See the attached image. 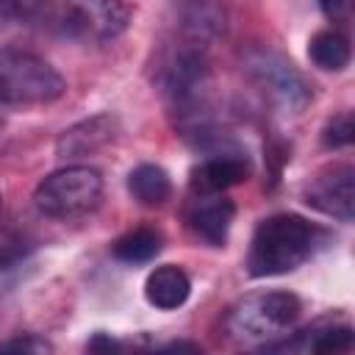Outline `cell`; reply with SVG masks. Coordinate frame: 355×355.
I'll return each mask as SVG.
<instances>
[{
	"mask_svg": "<svg viewBox=\"0 0 355 355\" xmlns=\"http://www.w3.org/2000/svg\"><path fill=\"white\" fill-rule=\"evenodd\" d=\"M300 313L302 302L291 291H252L227 311L225 327L230 338L241 344H255L291 330Z\"/></svg>",
	"mask_w": 355,
	"mask_h": 355,
	"instance_id": "3",
	"label": "cell"
},
{
	"mask_svg": "<svg viewBox=\"0 0 355 355\" xmlns=\"http://www.w3.org/2000/svg\"><path fill=\"white\" fill-rule=\"evenodd\" d=\"M86 349L89 352H114V349H122V344L116 338H111L108 333H94L89 341H86Z\"/></svg>",
	"mask_w": 355,
	"mask_h": 355,
	"instance_id": "22",
	"label": "cell"
},
{
	"mask_svg": "<svg viewBox=\"0 0 355 355\" xmlns=\"http://www.w3.org/2000/svg\"><path fill=\"white\" fill-rule=\"evenodd\" d=\"M44 0H0V22H28L36 25Z\"/></svg>",
	"mask_w": 355,
	"mask_h": 355,
	"instance_id": "18",
	"label": "cell"
},
{
	"mask_svg": "<svg viewBox=\"0 0 355 355\" xmlns=\"http://www.w3.org/2000/svg\"><path fill=\"white\" fill-rule=\"evenodd\" d=\"M308 55L311 61L324 69V72H338L349 64V39L338 31V28H324V31H316L308 42Z\"/></svg>",
	"mask_w": 355,
	"mask_h": 355,
	"instance_id": "15",
	"label": "cell"
},
{
	"mask_svg": "<svg viewBox=\"0 0 355 355\" xmlns=\"http://www.w3.org/2000/svg\"><path fill=\"white\" fill-rule=\"evenodd\" d=\"M250 178V161L241 153L222 150L205 158L191 172V189L194 191H227Z\"/></svg>",
	"mask_w": 355,
	"mask_h": 355,
	"instance_id": "10",
	"label": "cell"
},
{
	"mask_svg": "<svg viewBox=\"0 0 355 355\" xmlns=\"http://www.w3.org/2000/svg\"><path fill=\"white\" fill-rule=\"evenodd\" d=\"M8 111H11V105H8V100L3 97V92H0V128L6 125V119H8Z\"/></svg>",
	"mask_w": 355,
	"mask_h": 355,
	"instance_id": "24",
	"label": "cell"
},
{
	"mask_svg": "<svg viewBox=\"0 0 355 355\" xmlns=\"http://www.w3.org/2000/svg\"><path fill=\"white\" fill-rule=\"evenodd\" d=\"M355 333L347 322H316L313 327L297 333V338L283 344H269V349H305V352H349Z\"/></svg>",
	"mask_w": 355,
	"mask_h": 355,
	"instance_id": "11",
	"label": "cell"
},
{
	"mask_svg": "<svg viewBox=\"0 0 355 355\" xmlns=\"http://www.w3.org/2000/svg\"><path fill=\"white\" fill-rule=\"evenodd\" d=\"M327 233L300 214L266 216L250 241L247 272L252 277H277L302 266L322 244Z\"/></svg>",
	"mask_w": 355,
	"mask_h": 355,
	"instance_id": "1",
	"label": "cell"
},
{
	"mask_svg": "<svg viewBox=\"0 0 355 355\" xmlns=\"http://www.w3.org/2000/svg\"><path fill=\"white\" fill-rule=\"evenodd\" d=\"M130 19L128 0H44L36 25L78 42H111L128 31Z\"/></svg>",
	"mask_w": 355,
	"mask_h": 355,
	"instance_id": "2",
	"label": "cell"
},
{
	"mask_svg": "<svg viewBox=\"0 0 355 355\" xmlns=\"http://www.w3.org/2000/svg\"><path fill=\"white\" fill-rule=\"evenodd\" d=\"M244 72L280 114L297 116L308 108L311 86L283 53L269 47H252L244 55Z\"/></svg>",
	"mask_w": 355,
	"mask_h": 355,
	"instance_id": "6",
	"label": "cell"
},
{
	"mask_svg": "<svg viewBox=\"0 0 355 355\" xmlns=\"http://www.w3.org/2000/svg\"><path fill=\"white\" fill-rule=\"evenodd\" d=\"M352 136H355V125H352V114H338L333 116L327 125H324V133H322V141L324 147H347L352 144Z\"/></svg>",
	"mask_w": 355,
	"mask_h": 355,
	"instance_id": "19",
	"label": "cell"
},
{
	"mask_svg": "<svg viewBox=\"0 0 355 355\" xmlns=\"http://www.w3.org/2000/svg\"><path fill=\"white\" fill-rule=\"evenodd\" d=\"M116 136H119V119L114 114L103 111V114L86 116V119L69 125L55 141V155L61 161L86 158V155H94L103 147H108Z\"/></svg>",
	"mask_w": 355,
	"mask_h": 355,
	"instance_id": "8",
	"label": "cell"
},
{
	"mask_svg": "<svg viewBox=\"0 0 355 355\" xmlns=\"http://www.w3.org/2000/svg\"><path fill=\"white\" fill-rule=\"evenodd\" d=\"M0 92L8 105H50L64 97L67 83L53 64L28 50H0Z\"/></svg>",
	"mask_w": 355,
	"mask_h": 355,
	"instance_id": "5",
	"label": "cell"
},
{
	"mask_svg": "<svg viewBox=\"0 0 355 355\" xmlns=\"http://www.w3.org/2000/svg\"><path fill=\"white\" fill-rule=\"evenodd\" d=\"M128 191L141 205H164L172 194V180L158 164H139L128 175Z\"/></svg>",
	"mask_w": 355,
	"mask_h": 355,
	"instance_id": "14",
	"label": "cell"
},
{
	"mask_svg": "<svg viewBox=\"0 0 355 355\" xmlns=\"http://www.w3.org/2000/svg\"><path fill=\"white\" fill-rule=\"evenodd\" d=\"M0 352H53V344L36 333H22L0 341Z\"/></svg>",
	"mask_w": 355,
	"mask_h": 355,
	"instance_id": "20",
	"label": "cell"
},
{
	"mask_svg": "<svg viewBox=\"0 0 355 355\" xmlns=\"http://www.w3.org/2000/svg\"><path fill=\"white\" fill-rule=\"evenodd\" d=\"M103 200V175L89 164H69L47 175L36 191L33 205L50 219H78L92 214Z\"/></svg>",
	"mask_w": 355,
	"mask_h": 355,
	"instance_id": "4",
	"label": "cell"
},
{
	"mask_svg": "<svg viewBox=\"0 0 355 355\" xmlns=\"http://www.w3.org/2000/svg\"><path fill=\"white\" fill-rule=\"evenodd\" d=\"M178 28L183 39L208 47V42H214L225 31V14L214 0H183Z\"/></svg>",
	"mask_w": 355,
	"mask_h": 355,
	"instance_id": "13",
	"label": "cell"
},
{
	"mask_svg": "<svg viewBox=\"0 0 355 355\" xmlns=\"http://www.w3.org/2000/svg\"><path fill=\"white\" fill-rule=\"evenodd\" d=\"M319 6L333 22H344L352 11V0H319Z\"/></svg>",
	"mask_w": 355,
	"mask_h": 355,
	"instance_id": "21",
	"label": "cell"
},
{
	"mask_svg": "<svg viewBox=\"0 0 355 355\" xmlns=\"http://www.w3.org/2000/svg\"><path fill=\"white\" fill-rule=\"evenodd\" d=\"M189 294H191V280L175 263L155 266L147 275V280H144V297L158 311H175V308H180L189 300Z\"/></svg>",
	"mask_w": 355,
	"mask_h": 355,
	"instance_id": "12",
	"label": "cell"
},
{
	"mask_svg": "<svg viewBox=\"0 0 355 355\" xmlns=\"http://www.w3.org/2000/svg\"><path fill=\"white\" fill-rule=\"evenodd\" d=\"M0 205H3V197H0Z\"/></svg>",
	"mask_w": 355,
	"mask_h": 355,
	"instance_id": "25",
	"label": "cell"
},
{
	"mask_svg": "<svg viewBox=\"0 0 355 355\" xmlns=\"http://www.w3.org/2000/svg\"><path fill=\"white\" fill-rule=\"evenodd\" d=\"M28 261H31V247L25 241H11L0 247V297L19 283Z\"/></svg>",
	"mask_w": 355,
	"mask_h": 355,
	"instance_id": "17",
	"label": "cell"
},
{
	"mask_svg": "<svg viewBox=\"0 0 355 355\" xmlns=\"http://www.w3.org/2000/svg\"><path fill=\"white\" fill-rule=\"evenodd\" d=\"M197 197L189 205V227L197 239H202L211 247H225L233 216H236V205L233 200H227L222 191H194Z\"/></svg>",
	"mask_w": 355,
	"mask_h": 355,
	"instance_id": "9",
	"label": "cell"
},
{
	"mask_svg": "<svg viewBox=\"0 0 355 355\" xmlns=\"http://www.w3.org/2000/svg\"><path fill=\"white\" fill-rule=\"evenodd\" d=\"M114 258L125 263H147L161 252V233L155 227H136L125 236H119L111 247Z\"/></svg>",
	"mask_w": 355,
	"mask_h": 355,
	"instance_id": "16",
	"label": "cell"
},
{
	"mask_svg": "<svg viewBox=\"0 0 355 355\" xmlns=\"http://www.w3.org/2000/svg\"><path fill=\"white\" fill-rule=\"evenodd\" d=\"M164 349H169V352H183V349H189V352H200V347L191 344V341H172V344H166Z\"/></svg>",
	"mask_w": 355,
	"mask_h": 355,
	"instance_id": "23",
	"label": "cell"
},
{
	"mask_svg": "<svg viewBox=\"0 0 355 355\" xmlns=\"http://www.w3.org/2000/svg\"><path fill=\"white\" fill-rule=\"evenodd\" d=\"M305 202L324 216H333L338 222H352V205H355V172L349 164H333L313 175V180L305 186Z\"/></svg>",
	"mask_w": 355,
	"mask_h": 355,
	"instance_id": "7",
	"label": "cell"
}]
</instances>
